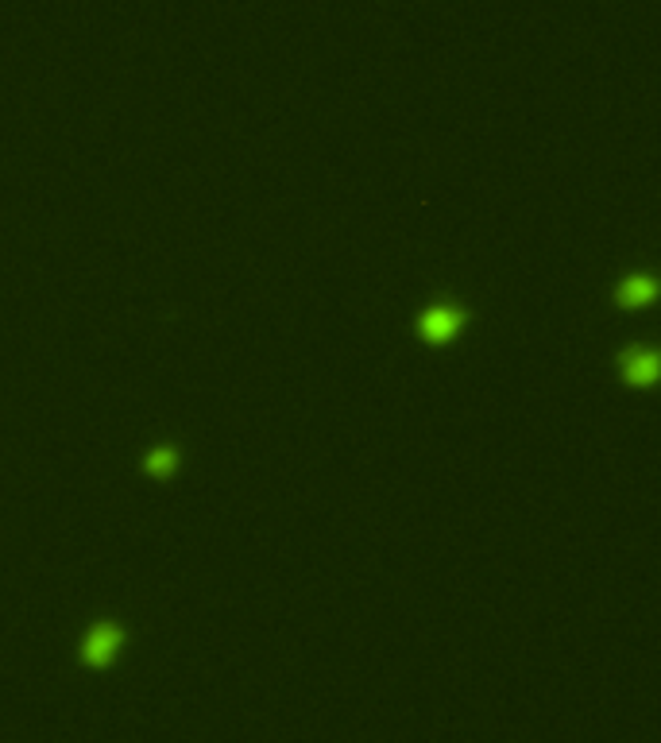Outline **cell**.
<instances>
[{
	"label": "cell",
	"instance_id": "cell-2",
	"mask_svg": "<svg viewBox=\"0 0 661 743\" xmlns=\"http://www.w3.org/2000/svg\"><path fill=\"white\" fill-rule=\"evenodd\" d=\"M461 318H464V310H461V303H433L425 314L418 318V329L430 341H445V337H453L456 334V326H461Z\"/></svg>",
	"mask_w": 661,
	"mask_h": 743
},
{
	"label": "cell",
	"instance_id": "cell-3",
	"mask_svg": "<svg viewBox=\"0 0 661 743\" xmlns=\"http://www.w3.org/2000/svg\"><path fill=\"white\" fill-rule=\"evenodd\" d=\"M623 368L631 380H654L657 372V357L649 349H626L623 352Z\"/></svg>",
	"mask_w": 661,
	"mask_h": 743
},
{
	"label": "cell",
	"instance_id": "cell-1",
	"mask_svg": "<svg viewBox=\"0 0 661 743\" xmlns=\"http://www.w3.org/2000/svg\"><path fill=\"white\" fill-rule=\"evenodd\" d=\"M120 639H125V631H120L113 619H101V624H93V627L85 631V639H82V658L93 662V666H105V662L120 650Z\"/></svg>",
	"mask_w": 661,
	"mask_h": 743
},
{
	"label": "cell",
	"instance_id": "cell-4",
	"mask_svg": "<svg viewBox=\"0 0 661 743\" xmlns=\"http://www.w3.org/2000/svg\"><path fill=\"white\" fill-rule=\"evenodd\" d=\"M649 295H654V279H649L646 271H638V275H626V279L619 283V303H626V306H634V303H646Z\"/></svg>",
	"mask_w": 661,
	"mask_h": 743
},
{
	"label": "cell",
	"instance_id": "cell-5",
	"mask_svg": "<svg viewBox=\"0 0 661 743\" xmlns=\"http://www.w3.org/2000/svg\"><path fill=\"white\" fill-rule=\"evenodd\" d=\"M174 461H178V457H174V449H171V446H159V449H151V453H148V469H151V472H171V469H174Z\"/></svg>",
	"mask_w": 661,
	"mask_h": 743
}]
</instances>
